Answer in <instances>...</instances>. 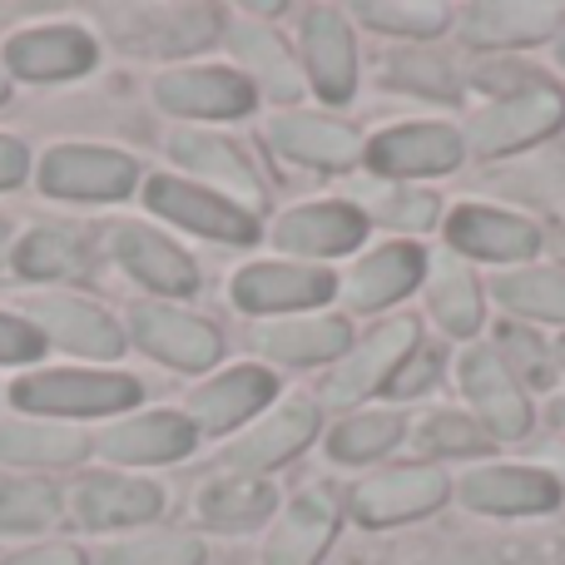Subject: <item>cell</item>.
<instances>
[{
  "mask_svg": "<svg viewBox=\"0 0 565 565\" xmlns=\"http://www.w3.org/2000/svg\"><path fill=\"white\" fill-rule=\"evenodd\" d=\"M372 218L387 228H407V234H427V228H437V199L431 194H417V189H402V194H387L377 209H372Z\"/></svg>",
  "mask_w": 565,
  "mask_h": 565,
  "instance_id": "obj_41",
  "label": "cell"
},
{
  "mask_svg": "<svg viewBox=\"0 0 565 565\" xmlns=\"http://www.w3.org/2000/svg\"><path fill=\"white\" fill-rule=\"evenodd\" d=\"M139 402V382L125 372H35L15 382V407L55 417H105Z\"/></svg>",
  "mask_w": 565,
  "mask_h": 565,
  "instance_id": "obj_1",
  "label": "cell"
},
{
  "mask_svg": "<svg viewBox=\"0 0 565 565\" xmlns=\"http://www.w3.org/2000/svg\"><path fill=\"white\" fill-rule=\"evenodd\" d=\"M30 312H35L40 338L60 342V348L79 352V358H119V352H125V332H119L115 318H105L95 302L45 298V302H30Z\"/></svg>",
  "mask_w": 565,
  "mask_h": 565,
  "instance_id": "obj_21",
  "label": "cell"
},
{
  "mask_svg": "<svg viewBox=\"0 0 565 565\" xmlns=\"http://www.w3.org/2000/svg\"><path fill=\"white\" fill-rule=\"evenodd\" d=\"M367 218L348 204H308L292 209L278 218L274 244L282 254H308V258H332V254H352L367 234Z\"/></svg>",
  "mask_w": 565,
  "mask_h": 565,
  "instance_id": "obj_17",
  "label": "cell"
},
{
  "mask_svg": "<svg viewBox=\"0 0 565 565\" xmlns=\"http://www.w3.org/2000/svg\"><path fill=\"white\" fill-rule=\"evenodd\" d=\"M274 392H278L274 372L234 367V372H224L218 382H204V387L189 397V412H194V427L228 431V427H238V422H248L254 412H264L268 402H274Z\"/></svg>",
  "mask_w": 565,
  "mask_h": 565,
  "instance_id": "obj_23",
  "label": "cell"
},
{
  "mask_svg": "<svg viewBox=\"0 0 565 565\" xmlns=\"http://www.w3.org/2000/svg\"><path fill=\"white\" fill-rule=\"evenodd\" d=\"M302 60H308V75L328 105H342L352 95V85H358V50H352V25L342 20V10L312 6L302 15Z\"/></svg>",
  "mask_w": 565,
  "mask_h": 565,
  "instance_id": "obj_9",
  "label": "cell"
},
{
  "mask_svg": "<svg viewBox=\"0 0 565 565\" xmlns=\"http://www.w3.org/2000/svg\"><path fill=\"white\" fill-rule=\"evenodd\" d=\"M154 99L174 115L234 119L254 109V85L234 70H174V75H159Z\"/></svg>",
  "mask_w": 565,
  "mask_h": 565,
  "instance_id": "obj_11",
  "label": "cell"
},
{
  "mask_svg": "<svg viewBox=\"0 0 565 565\" xmlns=\"http://www.w3.org/2000/svg\"><path fill=\"white\" fill-rule=\"evenodd\" d=\"M417 447L422 451H441V457H477V451L491 447L487 427L471 417H461V412H431L427 422H422L417 431Z\"/></svg>",
  "mask_w": 565,
  "mask_h": 565,
  "instance_id": "obj_37",
  "label": "cell"
},
{
  "mask_svg": "<svg viewBox=\"0 0 565 565\" xmlns=\"http://www.w3.org/2000/svg\"><path fill=\"white\" fill-rule=\"evenodd\" d=\"M417 322L412 318H392L382 322L377 332H367V338L358 342V348L342 358V367L328 377V387H322V402L328 407H352V402H362L367 392L387 387L392 377H397V367L412 358V348H417Z\"/></svg>",
  "mask_w": 565,
  "mask_h": 565,
  "instance_id": "obj_3",
  "label": "cell"
},
{
  "mask_svg": "<svg viewBox=\"0 0 565 565\" xmlns=\"http://www.w3.org/2000/svg\"><path fill=\"white\" fill-rule=\"evenodd\" d=\"M461 501L471 511H491V516H531V511L556 507L561 481L531 467H487L461 481Z\"/></svg>",
  "mask_w": 565,
  "mask_h": 565,
  "instance_id": "obj_16",
  "label": "cell"
},
{
  "mask_svg": "<svg viewBox=\"0 0 565 565\" xmlns=\"http://www.w3.org/2000/svg\"><path fill=\"white\" fill-rule=\"evenodd\" d=\"M441 362H447V352H441V348H431V342H417V348H412V358L397 367V377L387 382V392H392V397H397V402L417 397V392H427L431 382L441 377Z\"/></svg>",
  "mask_w": 565,
  "mask_h": 565,
  "instance_id": "obj_42",
  "label": "cell"
},
{
  "mask_svg": "<svg viewBox=\"0 0 565 565\" xmlns=\"http://www.w3.org/2000/svg\"><path fill=\"white\" fill-rule=\"evenodd\" d=\"M372 30H387V35H437L447 30L451 10L447 6H431V0H407V6H387V0H372V6L358 10Z\"/></svg>",
  "mask_w": 565,
  "mask_h": 565,
  "instance_id": "obj_38",
  "label": "cell"
},
{
  "mask_svg": "<svg viewBox=\"0 0 565 565\" xmlns=\"http://www.w3.org/2000/svg\"><path fill=\"white\" fill-rule=\"evenodd\" d=\"M402 441V422L392 417V412H362V417L342 422L338 431H332L328 451L338 461H372L382 457V451H392Z\"/></svg>",
  "mask_w": 565,
  "mask_h": 565,
  "instance_id": "obj_35",
  "label": "cell"
},
{
  "mask_svg": "<svg viewBox=\"0 0 565 565\" xmlns=\"http://www.w3.org/2000/svg\"><path fill=\"white\" fill-rule=\"evenodd\" d=\"M6 65L20 79H70L95 65V40L75 25L25 30V35H15L6 45Z\"/></svg>",
  "mask_w": 565,
  "mask_h": 565,
  "instance_id": "obj_20",
  "label": "cell"
},
{
  "mask_svg": "<svg viewBox=\"0 0 565 565\" xmlns=\"http://www.w3.org/2000/svg\"><path fill=\"white\" fill-rule=\"evenodd\" d=\"M556 60H561V65H565V35H561V45H556Z\"/></svg>",
  "mask_w": 565,
  "mask_h": 565,
  "instance_id": "obj_47",
  "label": "cell"
},
{
  "mask_svg": "<svg viewBox=\"0 0 565 565\" xmlns=\"http://www.w3.org/2000/svg\"><path fill=\"white\" fill-rule=\"evenodd\" d=\"M194 441H199L194 422L174 417V412H149V417H135V422L109 427L105 437H99V451H105L109 461H145V467H154V461L189 457Z\"/></svg>",
  "mask_w": 565,
  "mask_h": 565,
  "instance_id": "obj_24",
  "label": "cell"
},
{
  "mask_svg": "<svg viewBox=\"0 0 565 565\" xmlns=\"http://www.w3.org/2000/svg\"><path fill=\"white\" fill-rule=\"evenodd\" d=\"M105 565H204V546L189 536H149L125 541L105 556Z\"/></svg>",
  "mask_w": 565,
  "mask_h": 565,
  "instance_id": "obj_39",
  "label": "cell"
},
{
  "mask_svg": "<svg viewBox=\"0 0 565 565\" xmlns=\"http://www.w3.org/2000/svg\"><path fill=\"white\" fill-rule=\"evenodd\" d=\"M228 50H234L238 65H248V75H254L278 105H298L302 75H298V65H292L288 45L278 40V30L258 25V20H238V25L228 30Z\"/></svg>",
  "mask_w": 565,
  "mask_h": 565,
  "instance_id": "obj_29",
  "label": "cell"
},
{
  "mask_svg": "<svg viewBox=\"0 0 565 565\" xmlns=\"http://www.w3.org/2000/svg\"><path fill=\"white\" fill-rule=\"evenodd\" d=\"M461 387H467L471 407H477V417H481V427H487L491 441H516L531 431L526 397H521L511 367L491 348L467 352V362H461Z\"/></svg>",
  "mask_w": 565,
  "mask_h": 565,
  "instance_id": "obj_6",
  "label": "cell"
},
{
  "mask_svg": "<svg viewBox=\"0 0 565 565\" xmlns=\"http://www.w3.org/2000/svg\"><path fill=\"white\" fill-rule=\"evenodd\" d=\"M164 511V491L135 477H85L75 487V516L85 526H135Z\"/></svg>",
  "mask_w": 565,
  "mask_h": 565,
  "instance_id": "obj_27",
  "label": "cell"
},
{
  "mask_svg": "<svg viewBox=\"0 0 565 565\" xmlns=\"http://www.w3.org/2000/svg\"><path fill=\"white\" fill-rule=\"evenodd\" d=\"M422 268H427V258H422L417 244H387V248L367 254L358 268H352L348 282H342V298L362 312L387 308V302H397L402 292L417 288Z\"/></svg>",
  "mask_w": 565,
  "mask_h": 565,
  "instance_id": "obj_26",
  "label": "cell"
},
{
  "mask_svg": "<svg viewBox=\"0 0 565 565\" xmlns=\"http://www.w3.org/2000/svg\"><path fill=\"white\" fill-rule=\"evenodd\" d=\"M45 352V338H40L35 322H20L0 312V362H30Z\"/></svg>",
  "mask_w": 565,
  "mask_h": 565,
  "instance_id": "obj_43",
  "label": "cell"
},
{
  "mask_svg": "<svg viewBox=\"0 0 565 565\" xmlns=\"http://www.w3.org/2000/svg\"><path fill=\"white\" fill-rule=\"evenodd\" d=\"M447 501V477L431 467H402L382 471V477L362 481L352 491V511L362 526H397V521H417Z\"/></svg>",
  "mask_w": 565,
  "mask_h": 565,
  "instance_id": "obj_7",
  "label": "cell"
},
{
  "mask_svg": "<svg viewBox=\"0 0 565 565\" xmlns=\"http://www.w3.org/2000/svg\"><path fill=\"white\" fill-rule=\"evenodd\" d=\"M30 159H25V145L10 135H0V189H15L20 179H25Z\"/></svg>",
  "mask_w": 565,
  "mask_h": 565,
  "instance_id": "obj_44",
  "label": "cell"
},
{
  "mask_svg": "<svg viewBox=\"0 0 565 565\" xmlns=\"http://www.w3.org/2000/svg\"><path fill=\"white\" fill-rule=\"evenodd\" d=\"M561 25H565V10L556 0H491V6L467 10L461 35L471 45L501 50V45H536V40L556 35Z\"/></svg>",
  "mask_w": 565,
  "mask_h": 565,
  "instance_id": "obj_18",
  "label": "cell"
},
{
  "mask_svg": "<svg viewBox=\"0 0 565 565\" xmlns=\"http://www.w3.org/2000/svg\"><path fill=\"white\" fill-rule=\"evenodd\" d=\"M561 119H565V95L556 85H546V79H536V85L497 99L487 115L471 119V149L487 154V159L491 154H511V149H521V145L546 139Z\"/></svg>",
  "mask_w": 565,
  "mask_h": 565,
  "instance_id": "obj_2",
  "label": "cell"
},
{
  "mask_svg": "<svg viewBox=\"0 0 565 565\" xmlns=\"http://www.w3.org/2000/svg\"><path fill=\"white\" fill-rule=\"evenodd\" d=\"M254 348L268 352L278 362H328V358H348L352 352V328L348 318H274L254 328Z\"/></svg>",
  "mask_w": 565,
  "mask_h": 565,
  "instance_id": "obj_22",
  "label": "cell"
},
{
  "mask_svg": "<svg viewBox=\"0 0 565 565\" xmlns=\"http://www.w3.org/2000/svg\"><path fill=\"white\" fill-rule=\"evenodd\" d=\"M169 154H174L184 169H194L204 184L224 189L228 204H238V209L248 204V214L264 204L258 174L248 169V159L238 154V149L228 145L224 135H204V129H174V135H169Z\"/></svg>",
  "mask_w": 565,
  "mask_h": 565,
  "instance_id": "obj_10",
  "label": "cell"
},
{
  "mask_svg": "<svg viewBox=\"0 0 565 565\" xmlns=\"http://www.w3.org/2000/svg\"><path fill=\"white\" fill-rule=\"evenodd\" d=\"M145 199L154 214L169 218V224H184V228H194V234L218 238V244H254L258 238L254 214L228 204V199L214 194V189H199V184H184V179L159 174V179H149Z\"/></svg>",
  "mask_w": 565,
  "mask_h": 565,
  "instance_id": "obj_4",
  "label": "cell"
},
{
  "mask_svg": "<svg viewBox=\"0 0 565 565\" xmlns=\"http://www.w3.org/2000/svg\"><path fill=\"white\" fill-rule=\"evenodd\" d=\"M135 342L149 358L169 362V367H184V372H199V367H209V362H218V348H224L209 322L189 318V312H174V308H139Z\"/></svg>",
  "mask_w": 565,
  "mask_h": 565,
  "instance_id": "obj_14",
  "label": "cell"
},
{
  "mask_svg": "<svg viewBox=\"0 0 565 565\" xmlns=\"http://www.w3.org/2000/svg\"><path fill=\"white\" fill-rule=\"evenodd\" d=\"M392 79L402 89H417V95H457V79H451V65L431 50H402L392 55Z\"/></svg>",
  "mask_w": 565,
  "mask_h": 565,
  "instance_id": "obj_40",
  "label": "cell"
},
{
  "mask_svg": "<svg viewBox=\"0 0 565 565\" xmlns=\"http://www.w3.org/2000/svg\"><path fill=\"white\" fill-rule=\"evenodd\" d=\"M268 139L298 164H318V169H352L358 159H367V145L352 125L338 119H318V115H278L268 125Z\"/></svg>",
  "mask_w": 565,
  "mask_h": 565,
  "instance_id": "obj_19",
  "label": "cell"
},
{
  "mask_svg": "<svg viewBox=\"0 0 565 565\" xmlns=\"http://www.w3.org/2000/svg\"><path fill=\"white\" fill-rule=\"evenodd\" d=\"M15 268L25 278H70L85 268V244L70 228H35L15 248Z\"/></svg>",
  "mask_w": 565,
  "mask_h": 565,
  "instance_id": "obj_34",
  "label": "cell"
},
{
  "mask_svg": "<svg viewBox=\"0 0 565 565\" xmlns=\"http://www.w3.org/2000/svg\"><path fill=\"white\" fill-rule=\"evenodd\" d=\"M0 565H85L75 546H40V551H20V556L0 561Z\"/></svg>",
  "mask_w": 565,
  "mask_h": 565,
  "instance_id": "obj_45",
  "label": "cell"
},
{
  "mask_svg": "<svg viewBox=\"0 0 565 565\" xmlns=\"http://www.w3.org/2000/svg\"><path fill=\"white\" fill-rule=\"evenodd\" d=\"M447 238L457 254L497 258V264H516V258H531L541 248L536 224H526L516 214H501V209H481V204H461L447 218Z\"/></svg>",
  "mask_w": 565,
  "mask_h": 565,
  "instance_id": "obj_13",
  "label": "cell"
},
{
  "mask_svg": "<svg viewBox=\"0 0 565 565\" xmlns=\"http://www.w3.org/2000/svg\"><path fill=\"white\" fill-rule=\"evenodd\" d=\"M431 312H437V322L447 332H457V338L481 328V288H477V278L467 274V264L437 258V268H431Z\"/></svg>",
  "mask_w": 565,
  "mask_h": 565,
  "instance_id": "obj_32",
  "label": "cell"
},
{
  "mask_svg": "<svg viewBox=\"0 0 565 565\" xmlns=\"http://www.w3.org/2000/svg\"><path fill=\"white\" fill-rule=\"evenodd\" d=\"M234 298L248 312H302L332 298V274L302 264H258L234 278Z\"/></svg>",
  "mask_w": 565,
  "mask_h": 565,
  "instance_id": "obj_12",
  "label": "cell"
},
{
  "mask_svg": "<svg viewBox=\"0 0 565 565\" xmlns=\"http://www.w3.org/2000/svg\"><path fill=\"white\" fill-rule=\"evenodd\" d=\"M0 248H6V244H0Z\"/></svg>",
  "mask_w": 565,
  "mask_h": 565,
  "instance_id": "obj_48",
  "label": "cell"
},
{
  "mask_svg": "<svg viewBox=\"0 0 565 565\" xmlns=\"http://www.w3.org/2000/svg\"><path fill=\"white\" fill-rule=\"evenodd\" d=\"M115 254L139 282H149V288H159V292H194L199 288V268L189 264V254L164 244L154 228H139V224L115 228Z\"/></svg>",
  "mask_w": 565,
  "mask_h": 565,
  "instance_id": "obj_28",
  "label": "cell"
},
{
  "mask_svg": "<svg viewBox=\"0 0 565 565\" xmlns=\"http://www.w3.org/2000/svg\"><path fill=\"white\" fill-rule=\"evenodd\" d=\"M318 431V412L308 402H282L268 422H258L248 437H238L234 447L224 451V461L234 467V477H254V471H274L288 457H298L302 447Z\"/></svg>",
  "mask_w": 565,
  "mask_h": 565,
  "instance_id": "obj_15",
  "label": "cell"
},
{
  "mask_svg": "<svg viewBox=\"0 0 565 565\" xmlns=\"http://www.w3.org/2000/svg\"><path fill=\"white\" fill-rule=\"evenodd\" d=\"M274 487L258 477H224L199 491V516L209 526H258L274 511Z\"/></svg>",
  "mask_w": 565,
  "mask_h": 565,
  "instance_id": "obj_31",
  "label": "cell"
},
{
  "mask_svg": "<svg viewBox=\"0 0 565 565\" xmlns=\"http://www.w3.org/2000/svg\"><path fill=\"white\" fill-rule=\"evenodd\" d=\"M10 99V79H6V70H0V105Z\"/></svg>",
  "mask_w": 565,
  "mask_h": 565,
  "instance_id": "obj_46",
  "label": "cell"
},
{
  "mask_svg": "<svg viewBox=\"0 0 565 565\" xmlns=\"http://www.w3.org/2000/svg\"><path fill=\"white\" fill-rule=\"evenodd\" d=\"M135 159L115 149H50L40 159V189L55 199H125L135 189Z\"/></svg>",
  "mask_w": 565,
  "mask_h": 565,
  "instance_id": "obj_5",
  "label": "cell"
},
{
  "mask_svg": "<svg viewBox=\"0 0 565 565\" xmlns=\"http://www.w3.org/2000/svg\"><path fill=\"white\" fill-rule=\"evenodd\" d=\"M332 531H338V507H332V497L328 491H302V497L282 511L278 531L268 536L264 561L268 565H318Z\"/></svg>",
  "mask_w": 565,
  "mask_h": 565,
  "instance_id": "obj_25",
  "label": "cell"
},
{
  "mask_svg": "<svg viewBox=\"0 0 565 565\" xmlns=\"http://www.w3.org/2000/svg\"><path fill=\"white\" fill-rule=\"evenodd\" d=\"M497 292L511 312H526V318H546L565 322V274L561 268H521V274L497 278Z\"/></svg>",
  "mask_w": 565,
  "mask_h": 565,
  "instance_id": "obj_33",
  "label": "cell"
},
{
  "mask_svg": "<svg viewBox=\"0 0 565 565\" xmlns=\"http://www.w3.org/2000/svg\"><path fill=\"white\" fill-rule=\"evenodd\" d=\"M367 164L387 179L447 174L461 164V135L451 125H397L367 145Z\"/></svg>",
  "mask_w": 565,
  "mask_h": 565,
  "instance_id": "obj_8",
  "label": "cell"
},
{
  "mask_svg": "<svg viewBox=\"0 0 565 565\" xmlns=\"http://www.w3.org/2000/svg\"><path fill=\"white\" fill-rule=\"evenodd\" d=\"M89 437L75 427H40V422H15L0 427V461H20V467H70L85 461Z\"/></svg>",
  "mask_w": 565,
  "mask_h": 565,
  "instance_id": "obj_30",
  "label": "cell"
},
{
  "mask_svg": "<svg viewBox=\"0 0 565 565\" xmlns=\"http://www.w3.org/2000/svg\"><path fill=\"white\" fill-rule=\"evenodd\" d=\"M60 516V497L50 481H0V531H40Z\"/></svg>",
  "mask_w": 565,
  "mask_h": 565,
  "instance_id": "obj_36",
  "label": "cell"
}]
</instances>
